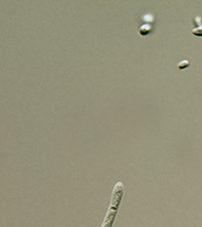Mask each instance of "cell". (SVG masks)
Returning a JSON list of instances; mask_svg holds the SVG:
<instances>
[{"mask_svg": "<svg viewBox=\"0 0 202 227\" xmlns=\"http://www.w3.org/2000/svg\"><path fill=\"white\" fill-rule=\"evenodd\" d=\"M192 33L196 36H202V26L200 28H196L192 30Z\"/></svg>", "mask_w": 202, "mask_h": 227, "instance_id": "3957f363", "label": "cell"}, {"mask_svg": "<svg viewBox=\"0 0 202 227\" xmlns=\"http://www.w3.org/2000/svg\"><path fill=\"white\" fill-rule=\"evenodd\" d=\"M189 66H190V62L187 60H184L179 63L178 65H177V68H178L180 70H182L188 68Z\"/></svg>", "mask_w": 202, "mask_h": 227, "instance_id": "7a4b0ae2", "label": "cell"}, {"mask_svg": "<svg viewBox=\"0 0 202 227\" xmlns=\"http://www.w3.org/2000/svg\"><path fill=\"white\" fill-rule=\"evenodd\" d=\"M152 28L151 25L149 24H143L142 26L140 27L139 29H138V32H139L140 36H145L147 35H148L152 32Z\"/></svg>", "mask_w": 202, "mask_h": 227, "instance_id": "6da1fadb", "label": "cell"}]
</instances>
